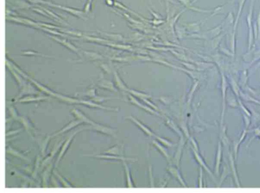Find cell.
I'll return each instance as SVG.
<instances>
[{
    "instance_id": "2",
    "label": "cell",
    "mask_w": 260,
    "mask_h": 193,
    "mask_svg": "<svg viewBox=\"0 0 260 193\" xmlns=\"http://www.w3.org/2000/svg\"><path fill=\"white\" fill-rule=\"evenodd\" d=\"M126 174H127V177H128V182L129 183V186H131L132 187V182H131V180H130V177L129 171V169L127 167V166L126 165Z\"/></svg>"
},
{
    "instance_id": "1",
    "label": "cell",
    "mask_w": 260,
    "mask_h": 193,
    "mask_svg": "<svg viewBox=\"0 0 260 193\" xmlns=\"http://www.w3.org/2000/svg\"><path fill=\"white\" fill-rule=\"evenodd\" d=\"M132 119L134 120V121L136 123H137V124L139 125H140V127L141 126V127L143 129V130H145V131L147 132L148 133V134L152 135V133L150 132V131L149 130H148V129L146 128L145 127V126H143V125H142L141 124H140L139 122L137 121V120H135V119H134L133 118H132Z\"/></svg>"
}]
</instances>
